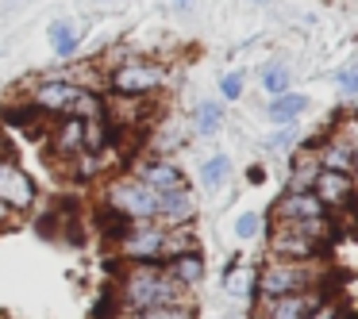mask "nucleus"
<instances>
[{
  "label": "nucleus",
  "mask_w": 358,
  "mask_h": 319,
  "mask_svg": "<svg viewBox=\"0 0 358 319\" xmlns=\"http://www.w3.org/2000/svg\"><path fill=\"white\" fill-rule=\"evenodd\" d=\"M304 112H308V96H304V93H281V96H273V101H270L266 116H270L273 127H289V124H296Z\"/></svg>",
  "instance_id": "f3484780"
},
{
  "label": "nucleus",
  "mask_w": 358,
  "mask_h": 319,
  "mask_svg": "<svg viewBox=\"0 0 358 319\" xmlns=\"http://www.w3.org/2000/svg\"><path fill=\"white\" fill-rule=\"evenodd\" d=\"M162 231L155 219L147 223H120V235L112 239L116 246V262L120 265H143V262H158L162 265Z\"/></svg>",
  "instance_id": "39448f33"
},
{
  "label": "nucleus",
  "mask_w": 358,
  "mask_h": 319,
  "mask_svg": "<svg viewBox=\"0 0 358 319\" xmlns=\"http://www.w3.org/2000/svg\"><path fill=\"white\" fill-rule=\"evenodd\" d=\"M331 212L316 200L312 193H281L273 204V223H308V219H324Z\"/></svg>",
  "instance_id": "9b49d317"
},
{
  "label": "nucleus",
  "mask_w": 358,
  "mask_h": 319,
  "mask_svg": "<svg viewBox=\"0 0 358 319\" xmlns=\"http://www.w3.org/2000/svg\"><path fill=\"white\" fill-rule=\"evenodd\" d=\"M343 135H347V139H350V142H355V147H358V124L350 127V131H343Z\"/></svg>",
  "instance_id": "7c9ffc66"
},
{
  "label": "nucleus",
  "mask_w": 358,
  "mask_h": 319,
  "mask_svg": "<svg viewBox=\"0 0 358 319\" xmlns=\"http://www.w3.org/2000/svg\"><path fill=\"white\" fill-rule=\"evenodd\" d=\"M243 85H247V81H243V73H227V77L220 81V96H224V101H239Z\"/></svg>",
  "instance_id": "bb28decb"
},
{
  "label": "nucleus",
  "mask_w": 358,
  "mask_h": 319,
  "mask_svg": "<svg viewBox=\"0 0 358 319\" xmlns=\"http://www.w3.org/2000/svg\"><path fill=\"white\" fill-rule=\"evenodd\" d=\"M227 177H231V158L227 154H216V158H208V162L201 165V188H208V193L224 188Z\"/></svg>",
  "instance_id": "4be33fe9"
},
{
  "label": "nucleus",
  "mask_w": 358,
  "mask_h": 319,
  "mask_svg": "<svg viewBox=\"0 0 358 319\" xmlns=\"http://www.w3.org/2000/svg\"><path fill=\"white\" fill-rule=\"evenodd\" d=\"M235 235H239L243 242H255L258 235H262V216H258V212H243V216L235 219Z\"/></svg>",
  "instance_id": "393cba45"
},
{
  "label": "nucleus",
  "mask_w": 358,
  "mask_h": 319,
  "mask_svg": "<svg viewBox=\"0 0 358 319\" xmlns=\"http://www.w3.org/2000/svg\"><path fill=\"white\" fill-rule=\"evenodd\" d=\"M173 8H178V12H189V8H193V0H173Z\"/></svg>",
  "instance_id": "c756f323"
},
{
  "label": "nucleus",
  "mask_w": 358,
  "mask_h": 319,
  "mask_svg": "<svg viewBox=\"0 0 358 319\" xmlns=\"http://www.w3.org/2000/svg\"><path fill=\"white\" fill-rule=\"evenodd\" d=\"M104 81H108V93L112 96H124V101H150L155 93H162V89H170L173 73L166 62H155V58H127V62H120L116 70L104 73Z\"/></svg>",
  "instance_id": "7ed1b4c3"
},
{
  "label": "nucleus",
  "mask_w": 358,
  "mask_h": 319,
  "mask_svg": "<svg viewBox=\"0 0 358 319\" xmlns=\"http://www.w3.org/2000/svg\"><path fill=\"white\" fill-rule=\"evenodd\" d=\"M104 4H108V0H104Z\"/></svg>",
  "instance_id": "72a5a7b5"
},
{
  "label": "nucleus",
  "mask_w": 358,
  "mask_h": 319,
  "mask_svg": "<svg viewBox=\"0 0 358 319\" xmlns=\"http://www.w3.org/2000/svg\"><path fill=\"white\" fill-rule=\"evenodd\" d=\"M255 4H270V0H255Z\"/></svg>",
  "instance_id": "473e14b6"
},
{
  "label": "nucleus",
  "mask_w": 358,
  "mask_h": 319,
  "mask_svg": "<svg viewBox=\"0 0 358 319\" xmlns=\"http://www.w3.org/2000/svg\"><path fill=\"white\" fill-rule=\"evenodd\" d=\"M308 288H327V265L324 262H281V258H266L262 269L250 277V296L262 300H278V296L308 292Z\"/></svg>",
  "instance_id": "f03ea898"
},
{
  "label": "nucleus",
  "mask_w": 358,
  "mask_h": 319,
  "mask_svg": "<svg viewBox=\"0 0 358 319\" xmlns=\"http://www.w3.org/2000/svg\"><path fill=\"white\" fill-rule=\"evenodd\" d=\"M35 200H39L35 177L16 162V158L0 154V204H4L12 216H24V212L35 208Z\"/></svg>",
  "instance_id": "423d86ee"
},
{
  "label": "nucleus",
  "mask_w": 358,
  "mask_h": 319,
  "mask_svg": "<svg viewBox=\"0 0 358 319\" xmlns=\"http://www.w3.org/2000/svg\"><path fill=\"white\" fill-rule=\"evenodd\" d=\"M162 269H166V277H170L173 285L196 292L208 265H204V254H201V250H193V254H178V258H170V262H162Z\"/></svg>",
  "instance_id": "dca6fc26"
},
{
  "label": "nucleus",
  "mask_w": 358,
  "mask_h": 319,
  "mask_svg": "<svg viewBox=\"0 0 358 319\" xmlns=\"http://www.w3.org/2000/svg\"><path fill=\"white\" fill-rule=\"evenodd\" d=\"M196 219V196L189 188L155 196V223L158 227H193Z\"/></svg>",
  "instance_id": "9d476101"
},
{
  "label": "nucleus",
  "mask_w": 358,
  "mask_h": 319,
  "mask_svg": "<svg viewBox=\"0 0 358 319\" xmlns=\"http://www.w3.org/2000/svg\"><path fill=\"white\" fill-rule=\"evenodd\" d=\"M270 258H281V262H320L324 258V246L304 235H296L293 227L273 223L270 231Z\"/></svg>",
  "instance_id": "1a4fd4ad"
},
{
  "label": "nucleus",
  "mask_w": 358,
  "mask_h": 319,
  "mask_svg": "<svg viewBox=\"0 0 358 319\" xmlns=\"http://www.w3.org/2000/svg\"><path fill=\"white\" fill-rule=\"evenodd\" d=\"M320 177V158H316V147H296L293 158H289V177H285V193H312Z\"/></svg>",
  "instance_id": "4468645a"
},
{
  "label": "nucleus",
  "mask_w": 358,
  "mask_h": 319,
  "mask_svg": "<svg viewBox=\"0 0 358 319\" xmlns=\"http://www.w3.org/2000/svg\"><path fill=\"white\" fill-rule=\"evenodd\" d=\"M224 127V104L220 101H201L193 108V135L196 139H208Z\"/></svg>",
  "instance_id": "a211bd4d"
},
{
  "label": "nucleus",
  "mask_w": 358,
  "mask_h": 319,
  "mask_svg": "<svg viewBox=\"0 0 358 319\" xmlns=\"http://www.w3.org/2000/svg\"><path fill=\"white\" fill-rule=\"evenodd\" d=\"M312 196H316L320 204H324L327 212H339V208H347V204H355V196H358V188H355V181L347 177V173H331V170H320V177H316V185H312Z\"/></svg>",
  "instance_id": "f8f14e48"
},
{
  "label": "nucleus",
  "mask_w": 358,
  "mask_h": 319,
  "mask_svg": "<svg viewBox=\"0 0 358 319\" xmlns=\"http://www.w3.org/2000/svg\"><path fill=\"white\" fill-rule=\"evenodd\" d=\"M147 308H193V292L173 285L158 262L120 265L112 281V304L104 316H135Z\"/></svg>",
  "instance_id": "f257e3e1"
},
{
  "label": "nucleus",
  "mask_w": 358,
  "mask_h": 319,
  "mask_svg": "<svg viewBox=\"0 0 358 319\" xmlns=\"http://www.w3.org/2000/svg\"><path fill=\"white\" fill-rule=\"evenodd\" d=\"M50 47H55V54L62 58V62H70V58L78 54V27H73L70 20L50 24Z\"/></svg>",
  "instance_id": "412c9836"
},
{
  "label": "nucleus",
  "mask_w": 358,
  "mask_h": 319,
  "mask_svg": "<svg viewBox=\"0 0 358 319\" xmlns=\"http://www.w3.org/2000/svg\"><path fill=\"white\" fill-rule=\"evenodd\" d=\"M101 319H124V316H101Z\"/></svg>",
  "instance_id": "2f4dec72"
},
{
  "label": "nucleus",
  "mask_w": 358,
  "mask_h": 319,
  "mask_svg": "<svg viewBox=\"0 0 358 319\" xmlns=\"http://www.w3.org/2000/svg\"><path fill=\"white\" fill-rule=\"evenodd\" d=\"M247 181H250V185H262V181H266V170H262V165H250V170H247Z\"/></svg>",
  "instance_id": "cd10ccee"
},
{
  "label": "nucleus",
  "mask_w": 358,
  "mask_h": 319,
  "mask_svg": "<svg viewBox=\"0 0 358 319\" xmlns=\"http://www.w3.org/2000/svg\"><path fill=\"white\" fill-rule=\"evenodd\" d=\"M124 319H196L193 308H147V311H135V316Z\"/></svg>",
  "instance_id": "a878e982"
},
{
  "label": "nucleus",
  "mask_w": 358,
  "mask_h": 319,
  "mask_svg": "<svg viewBox=\"0 0 358 319\" xmlns=\"http://www.w3.org/2000/svg\"><path fill=\"white\" fill-rule=\"evenodd\" d=\"M101 200H104V212L116 216L120 223H147V219H155V193L143 188L131 173H112L101 188Z\"/></svg>",
  "instance_id": "20e7f679"
},
{
  "label": "nucleus",
  "mask_w": 358,
  "mask_h": 319,
  "mask_svg": "<svg viewBox=\"0 0 358 319\" xmlns=\"http://www.w3.org/2000/svg\"><path fill=\"white\" fill-rule=\"evenodd\" d=\"M196 250V231L193 227H166L162 231V262L178 254H193Z\"/></svg>",
  "instance_id": "aec40b11"
},
{
  "label": "nucleus",
  "mask_w": 358,
  "mask_h": 319,
  "mask_svg": "<svg viewBox=\"0 0 358 319\" xmlns=\"http://www.w3.org/2000/svg\"><path fill=\"white\" fill-rule=\"evenodd\" d=\"M8 223H12V212L4 208V204H0V227H8Z\"/></svg>",
  "instance_id": "c85d7f7f"
},
{
  "label": "nucleus",
  "mask_w": 358,
  "mask_h": 319,
  "mask_svg": "<svg viewBox=\"0 0 358 319\" xmlns=\"http://www.w3.org/2000/svg\"><path fill=\"white\" fill-rule=\"evenodd\" d=\"M296 142H301V127L289 124V127H278V131L266 139V147H270L273 154H285V150H296Z\"/></svg>",
  "instance_id": "b1692460"
},
{
  "label": "nucleus",
  "mask_w": 358,
  "mask_h": 319,
  "mask_svg": "<svg viewBox=\"0 0 358 319\" xmlns=\"http://www.w3.org/2000/svg\"><path fill=\"white\" fill-rule=\"evenodd\" d=\"M316 158H320V170H331V173H347L355 170V142L347 135H331V139L316 142Z\"/></svg>",
  "instance_id": "2eb2a0df"
},
{
  "label": "nucleus",
  "mask_w": 358,
  "mask_h": 319,
  "mask_svg": "<svg viewBox=\"0 0 358 319\" xmlns=\"http://www.w3.org/2000/svg\"><path fill=\"white\" fill-rule=\"evenodd\" d=\"M131 173L135 181H139L143 188H150L155 196H166V193H178V188H189V177L181 173V165L178 162H170V158H139V162L131 165Z\"/></svg>",
  "instance_id": "6e6552de"
},
{
  "label": "nucleus",
  "mask_w": 358,
  "mask_h": 319,
  "mask_svg": "<svg viewBox=\"0 0 358 319\" xmlns=\"http://www.w3.org/2000/svg\"><path fill=\"white\" fill-rule=\"evenodd\" d=\"M335 93H339L343 104H358V54H355V62H347L339 70V77H335Z\"/></svg>",
  "instance_id": "5701e85b"
},
{
  "label": "nucleus",
  "mask_w": 358,
  "mask_h": 319,
  "mask_svg": "<svg viewBox=\"0 0 358 319\" xmlns=\"http://www.w3.org/2000/svg\"><path fill=\"white\" fill-rule=\"evenodd\" d=\"M81 89L73 85L66 73H58V77H39L31 89H27V108L39 112V116L47 119H62L66 112H70L73 96H78Z\"/></svg>",
  "instance_id": "0eeeda50"
},
{
  "label": "nucleus",
  "mask_w": 358,
  "mask_h": 319,
  "mask_svg": "<svg viewBox=\"0 0 358 319\" xmlns=\"http://www.w3.org/2000/svg\"><path fill=\"white\" fill-rule=\"evenodd\" d=\"M47 147L50 154L66 158V165L73 162V158L85 150V124H78V119H50V131H47Z\"/></svg>",
  "instance_id": "ddd939ff"
},
{
  "label": "nucleus",
  "mask_w": 358,
  "mask_h": 319,
  "mask_svg": "<svg viewBox=\"0 0 358 319\" xmlns=\"http://www.w3.org/2000/svg\"><path fill=\"white\" fill-rule=\"evenodd\" d=\"M258 81H262V89L270 93V101H273V96H281V93H293V70H289L281 58L266 62L262 73H258Z\"/></svg>",
  "instance_id": "6ab92c4d"
},
{
  "label": "nucleus",
  "mask_w": 358,
  "mask_h": 319,
  "mask_svg": "<svg viewBox=\"0 0 358 319\" xmlns=\"http://www.w3.org/2000/svg\"><path fill=\"white\" fill-rule=\"evenodd\" d=\"M355 319H358V316H355Z\"/></svg>",
  "instance_id": "f704fd0d"
}]
</instances>
